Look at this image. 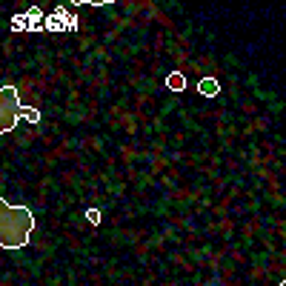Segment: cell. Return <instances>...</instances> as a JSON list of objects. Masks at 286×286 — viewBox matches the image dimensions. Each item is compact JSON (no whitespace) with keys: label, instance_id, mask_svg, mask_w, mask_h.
<instances>
[{"label":"cell","instance_id":"1","mask_svg":"<svg viewBox=\"0 0 286 286\" xmlns=\"http://www.w3.org/2000/svg\"><path fill=\"white\" fill-rule=\"evenodd\" d=\"M35 229V214L26 206H9L3 203V221H0V243L6 249H20L26 246Z\"/></svg>","mask_w":286,"mask_h":286},{"label":"cell","instance_id":"2","mask_svg":"<svg viewBox=\"0 0 286 286\" xmlns=\"http://www.w3.org/2000/svg\"><path fill=\"white\" fill-rule=\"evenodd\" d=\"M17 114H26L32 123H37L40 121V114L37 112H32V109H23L20 103H17V92H14L12 86H3V132H9V129H14L17 126Z\"/></svg>","mask_w":286,"mask_h":286},{"label":"cell","instance_id":"3","mask_svg":"<svg viewBox=\"0 0 286 286\" xmlns=\"http://www.w3.org/2000/svg\"><path fill=\"white\" fill-rule=\"evenodd\" d=\"M198 92L203 94V98H218V92H221V83L214 78H203L198 83Z\"/></svg>","mask_w":286,"mask_h":286},{"label":"cell","instance_id":"4","mask_svg":"<svg viewBox=\"0 0 286 286\" xmlns=\"http://www.w3.org/2000/svg\"><path fill=\"white\" fill-rule=\"evenodd\" d=\"M166 86H169L172 92H183V89H186V78L180 75V72H172L169 78H166Z\"/></svg>","mask_w":286,"mask_h":286},{"label":"cell","instance_id":"5","mask_svg":"<svg viewBox=\"0 0 286 286\" xmlns=\"http://www.w3.org/2000/svg\"><path fill=\"white\" fill-rule=\"evenodd\" d=\"M280 286H286V283H280Z\"/></svg>","mask_w":286,"mask_h":286}]
</instances>
